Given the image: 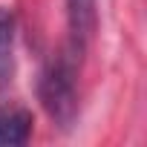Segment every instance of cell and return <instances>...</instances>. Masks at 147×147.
<instances>
[{
	"label": "cell",
	"mask_w": 147,
	"mask_h": 147,
	"mask_svg": "<svg viewBox=\"0 0 147 147\" xmlns=\"http://www.w3.org/2000/svg\"><path fill=\"white\" fill-rule=\"evenodd\" d=\"M81 61L84 52L72 43H63L58 55H52L40 72L38 81V95L49 118L61 127L69 130L78 115V75H81Z\"/></svg>",
	"instance_id": "obj_1"
},
{
	"label": "cell",
	"mask_w": 147,
	"mask_h": 147,
	"mask_svg": "<svg viewBox=\"0 0 147 147\" xmlns=\"http://www.w3.org/2000/svg\"><path fill=\"white\" fill-rule=\"evenodd\" d=\"M66 26H69L66 43L87 52L98 29V0H66Z\"/></svg>",
	"instance_id": "obj_2"
},
{
	"label": "cell",
	"mask_w": 147,
	"mask_h": 147,
	"mask_svg": "<svg viewBox=\"0 0 147 147\" xmlns=\"http://www.w3.org/2000/svg\"><path fill=\"white\" fill-rule=\"evenodd\" d=\"M32 113L26 107L0 104V147H20L32 136Z\"/></svg>",
	"instance_id": "obj_3"
},
{
	"label": "cell",
	"mask_w": 147,
	"mask_h": 147,
	"mask_svg": "<svg viewBox=\"0 0 147 147\" xmlns=\"http://www.w3.org/2000/svg\"><path fill=\"white\" fill-rule=\"evenodd\" d=\"M15 75V12L0 6V87Z\"/></svg>",
	"instance_id": "obj_4"
}]
</instances>
